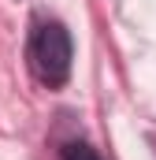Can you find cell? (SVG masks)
<instances>
[{"label": "cell", "mask_w": 156, "mask_h": 160, "mask_svg": "<svg viewBox=\"0 0 156 160\" xmlns=\"http://www.w3.org/2000/svg\"><path fill=\"white\" fill-rule=\"evenodd\" d=\"M30 63H34V75L48 89H56L71 78V38L60 22L37 26L34 45H30Z\"/></svg>", "instance_id": "6da1fadb"}, {"label": "cell", "mask_w": 156, "mask_h": 160, "mask_svg": "<svg viewBox=\"0 0 156 160\" xmlns=\"http://www.w3.org/2000/svg\"><path fill=\"white\" fill-rule=\"evenodd\" d=\"M60 157H63V160H104L93 145H85V142H67Z\"/></svg>", "instance_id": "7a4b0ae2"}]
</instances>
